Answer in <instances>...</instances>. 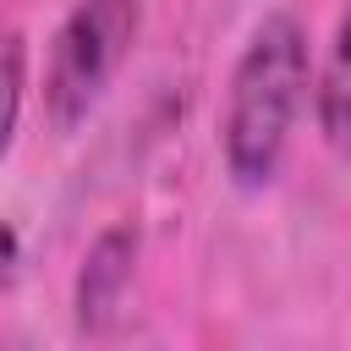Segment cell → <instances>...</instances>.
I'll use <instances>...</instances> for the list:
<instances>
[{
    "instance_id": "obj_1",
    "label": "cell",
    "mask_w": 351,
    "mask_h": 351,
    "mask_svg": "<svg viewBox=\"0 0 351 351\" xmlns=\"http://www.w3.org/2000/svg\"><path fill=\"white\" fill-rule=\"evenodd\" d=\"M302 99H307V33L291 11H269L230 71L219 115V148L236 186H269L280 176Z\"/></svg>"
},
{
    "instance_id": "obj_2",
    "label": "cell",
    "mask_w": 351,
    "mask_h": 351,
    "mask_svg": "<svg viewBox=\"0 0 351 351\" xmlns=\"http://www.w3.org/2000/svg\"><path fill=\"white\" fill-rule=\"evenodd\" d=\"M137 22L143 0H77L66 11L44 66V110L60 132L88 121V110L104 99V88L137 44Z\"/></svg>"
},
{
    "instance_id": "obj_3",
    "label": "cell",
    "mask_w": 351,
    "mask_h": 351,
    "mask_svg": "<svg viewBox=\"0 0 351 351\" xmlns=\"http://www.w3.org/2000/svg\"><path fill=\"white\" fill-rule=\"evenodd\" d=\"M132 274H137V230H132V225L99 230V241L88 247V258H82V269H77V296H71L82 335H104V329L115 324Z\"/></svg>"
},
{
    "instance_id": "obj_4",
    "label": "cell",
    "mask_w": 351,
    "mask_h": 351,
    "mask_svg": "<svg viewBox=\"0 0 351 351\" xmlns=\"http://www.w3.org/2000/svg\"><path fill=\"white\" fill-rule=\"evenodd\" d=\"M318 132L335 154H351V5L340 11L324 77H318Z\"/></svg>"
},
{
    "instance_id": "obj_5",
    "label": "cell",
    "mask_w": 351,
    "mask_h": 351,
    "mask_svg": "<svg viewBox=\"0 0 351 351\" xmlns=\"http://www.w3.org/2000/svg\"><path fill=\"white\" fill-rule=\"evenodd\" d=\"M22 93H27V44H22V33H0V154L16 137Z\"/></svg>"
},
{
    "instance_id": "obj_6",
    "label": "cell",
    "mask_w": 351,
    "mask_h": 351,
    "mask_svg": "<svg viewBox=\"0 0 351 351\" xmlns=\"http://www.w3.org/2000/svg\"><path fill=\"white\" fill-rule=\"evenodd\" d=\"M16 258H22V241H16V230L0 219V285H11V274H16Z\"/></svg>"
}]
</instances>
